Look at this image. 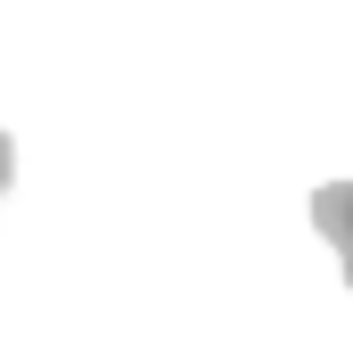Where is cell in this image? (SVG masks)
Returning a JSON list of instances; mask_svg holds the SVG:
<instances>
[{"label":"cell","instance_id":"6da1fadb","mask_svg":"<svg viewBox=\"0 0 353 353\" xmlns=\"http://www.w3.org/2000/svg\"><path fill=\"white\" fill-rule=\"evenodd\" d=\"M312 230L337 247V263H345V288H353V181H329V189H312Z\"/></svg>","mask_w":353,"mask_h":353},{"label":"cell","instance_id":"7a4b0ae2","mask_svg":"<svg viewBox=\"0 0 353 353\" xmlns=\"http://www.w3.org/2000/svg\"><path fill=\"white\" fill-rule=\"evenodd\" d=\"M8 173H17V148H8V132H0V189H8Z\"/></svg>","mask_w":353,"mask_h":353}]
</instances>
